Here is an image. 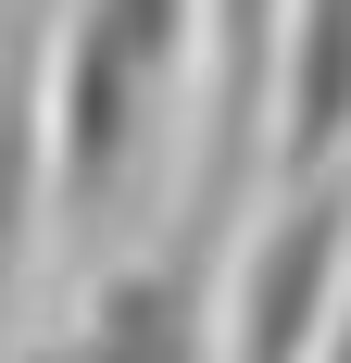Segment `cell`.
Here are the masks:
<instances>
[{
    "mask_svg": "<svg viewBox=\"0 0 351 363\" xmlns=\"http://www.w3.org/2000/svg\"><path fill=\"white\" fill-rule=\"evenodd\" d=\"M264 75H276V0H201V163H188V238L264 163Z\"/></svg>",
    "mask_w": 351,
    "mask_h": 363,
    "instance_id": "2",
    "label": "cell"
},
{
    "mask_svg": "<svg viewBox=\"0 0 351 363\" xmlns=\"http://www.w3.org/2000/svg\"><path fill=\"white\" fill-rule=\"evenodd\" d=\"M38 238H50V125H38V50L0 38V326L38 276Z\"/></svg>",
    "mask_w": 351,
    "mask_h": 363,
    "instance_id": "5",
    "label": "cell"
},
{
    "mask_svg": "<svg viewBox=\"0 0 351 363\" xmlns=\"http://www.w3.org/2000/svg\"><path fill=\"white\" fill-rule=\"evenodd\" d=\"M201 338H213V326H201V238H176L163 263L101 276L88 313H75L38 363H201Z\"/></svg>",
    "mask_w": 351,
    "mask_h": 363,
    "instance_id": "4",
    "label": "cell"
},
{
    "mask_svg": "<svg viewBox=\"0 0 351 363\" xmlns=\"http://www.w3.org/2000/svg\"><path fill=\"white\" fill-rule=\"evenodd\" d=\"M339 263H351V188L288 176L264 201V225H251V251H239V289H226V363H314Z\"/></svg>",
    "mask_w": 351,
    "mask_h": 363,
    "instance_id": "1",
    "label": "cell"
},
{
    "mask_svg": "<svg viewBox=\"0 0 351 363\" xmlns=\"http://www.w3.org/2000/svg\"><path fill=\"white\" fill-rule=\"evenodd\" d=\"M264 163L276 176H339L351 163V0H276Z\"/></svg>",
    "mask_w": 351,
    "mask_h": 363,
    "instance_id": "3",
    "label": "cell"
},
{
    "mask_svg": "<svg viewBox=\"0 0 351 363\" xmlns=\"http://www.w3.org/2000/svg\"><path fill=\"white\" fill-rule=\"evenodd\" d=\"M314 363H351V263H339V301H326V351Z\"/></svg>",
    "mask_w": 351,
    "mask_h": 363,
    "instance_id": "6",
    "label": "cell"
}]
</instances>
